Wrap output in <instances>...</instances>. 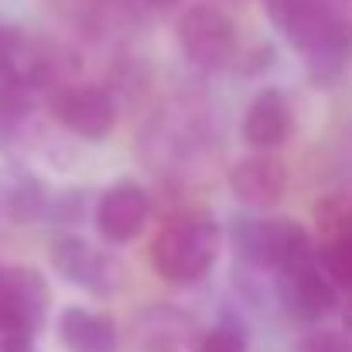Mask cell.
I'll return each mask as SVG.
<instances>
[{
  "instance_id": "12",
  "label": "cell",
  "mask_w": 352,
  "mask_h": 352,
  "mask_svg": "<svg viewBox=\"0 0 352 352\" xmlns=\"http://www.w3.org/2000/svg\"><path fill=\"white\" fill-rule=\"evenodd\" d=\"M137 346L144 352H199L195 325L185 311L175 308H147L133 322Z\"/></svg>"
},
{
  "instance_id": "7",
  "label": "cell",
  "mask_w": 352,
  "mask_h": 352,
  "mask_svg": "<svg viewBox=\"0 0 352 352\" xmlns=\"http://www.w3.org/2000/svg\"><path fill=\"white\" fill-rule=\"evenodd\" d=\"M151 195L144 185L137 182H117L110 185L100 202H96V230L107 243L123 246V243H133L137 236L147 230L151 223Z\"/></svg>"
},
{
  "instance_id": "13",
  "label": "cell",
  "mask_w": 352,
  "mask_h": 352,
  "mask_svg": "<svg viewBox=\"0 0 352 352\" xmlns=\"http://www.w3.org/2000/svg\"><path fill=\"white\" fill-rule=\"evenodd\" d=\"M58 342L65 352H120V336L117 325L100 315L89 311L82 305H69L58 311Z\"/></svg>"
},
{
  "instance_id": "6",
  "label": "cell",
  "mask_w": 352,
  "mask_h": 352,
  "mask_svg": "<svg viewBox=\"0 0 352 352\" xmlns=\"http://www.w3.org/2000/svg\"><path fill=\"white\" fill-rule=\"evenodd\" d=\"M52 117L58 120L69 133L82 140H103L117 126V103L103 86L93 82H65L48 100Z\"/></svg>"
},
{
  "instance_id": "20",
  "label": "cell",
  "mask_w": 352,
  "mask_h": 352,
  "mask_svg": "<svg viewBox=\"0 0 352 352\" xmlns=\"http://www.w3.org/2000/svg\"><path fill=\"white\" fill-rule=\"evenodd\" d=\"M298 352H352V342L342 332H329V329H318L311 336L301 339Z\"/></svg>"
},
{
  "instance_id": "16",
  "label": "cell",
  "mask_w": 352,
  "mask_h": 352,
  "mask_svg": "<svg viewBox=\"0 0 352 352\" xmlns=\"http://www.w3.org/2000/svg\"><path fill=\"white\" fill-rule=\"evenodd\" d=\"M315 230L325 239L352 236V195L349 192H332L315 202Z\"/></svg>"
},
{
  "instance_id": "11",
  "label": "cell",
  "mask_w": 352,
  "mask_h": 352,
  "mask_svg": "<svg viewBox=\"0 0 352 352\" xmlns=\"http://www.w3.org/2000/svg\"><path fill=\"white\" fill-rule=\"evenodd\" d=\"M280 301L284 308L301 322H325L339 308V287L329 280V274L318 267V260L280 274Z\"/></svg>"
},
{
  "instance_id": "19",
  "label": "cell",
  "mask_w": 352,
  "mask_h": 352,
  "mask_svg": "<svg viewBox=\"0 0 352 352\" xmlns=\"http://www.w3.org/2000/svg\"><path fill=\"white\" fill-rule=\"evenodd\" d=\"M199 352H246V336L239 325H216L199 339Z\"/></svg>"
},
{
  "instance_id": "8",
  "label": "cell",
  "mask_w": 352,
  "mask_h": 352,
  "mask_svg": "<svg viewBox=\"0 0 352 352\" xmlns=\"http://www.w3.org/2000/svg\"><path fill=\"white\" fill-rule=\"evenodd\" d=\"M230 192L239 206L274 209L287 192V164L274 151H253L230 168Z\"/></svg>"
},
{
  "instance_id": "5",
  "label": "cell",
  "mask_w": 352,
  "mask_h": 352,
  "mask_svg": "<svg viewBox=\"0 0 352 352\" xmlns=\"http://www.w3.org/2000/svg\"><path fill=\"white\" fill-rule=\"evenodd\" d=\"M178 48L188 65L202 72H219L236 62L239 48V31L230 10L219 3H192L178 17Z\"/></svg>"
},
{
  "instance_id": "15",
  "label": "cell",
  "mask_w": 352,
  "mask_h": 352,
  "mask_svg": "<svg viewBox=\"0 0 352 352\" xmlns=\"http://www.w3.org/2000/svg\"><path fill=\"white\" fill-rule=\"evenodd\" d=\"M48 209H52L48 192H45V185H41V182H34V178L17 182V185L10 188V195H7V216H10L14 223H21V226L45 219V216H48Z\"/></svg>"
},
{
  "instance_id": "18",
  "label": "cell",
  "mask_w": 352,
  "mask_h": 352,
  "mask_svg": "<svg viewBox=\"0 0 352 352\" xmlns=\"http://www.w3.org/2000/svg\"><path fill=\"white\" fill-rule=\"evenodd\" d=\"M318 267L329 274V280L336 287L352 291V236H339V239H325L318 246Z\"/></svg>"
},
{
  "instance_id": "3",
  "label": "cell",
  "mask_w": 352,
  "mask_h": 352,
  "mask_svg": "<svg viewBox=\"0 0 352 352\" xmlns=\"http://www.w3.org/2000/svg\"><path fill=\"white\" fill-rule=\"evenodd\" d=\"M236 253L256 267L280 274H291L311 260H318V250L311 243V233L291 219V216H267V219H236L233 226Z\"/></svg>"
},
{
  "instance_id": "1",
  "label": "cell",
  "mask_w": 352,
  "mask_h": 352,
  "mask_svg": "<svg viewBox=\"0 0 352 352\" xmlns=\"http://www.w3.org/2000/svg\"><path fill=\"white\" fill-rule=\"evenodd\" d=\"M267 21L301 55L315 86H332L352 62V24L332 0H263Z\"/></svg>"
},
{
  "instance_id": "14",
  "label": "cell",
  "mask_w": 352,
  "mask_h": 352,
  "mask_svg": "<svg viewBox=\"0 0 352 352\" xmlns=\"http://www.w3.org/2000/svg\"><path fill=\"white\" fill-rule=\"evenodd\" d=\"M45 79V58L38 48L17 31L0 24V82H21V86H38Z\"/></svg>"
},
{
  "instance_id": "17",
  "label": "cell",
  "mask_w": 352,
  "mask_h": 352,
  "mask_svg": "<svg viewBox=\"0 0 352 352\" xmlns=\"http://www.w3.org/2000/svg\"><path fill=\"white\" fill-rule=\"evenodd\" d=\"M34 110L31 86L21 82H0V137H10Z\"/></svg>"
},
{
  "instance_id": "2",
  "label": "cell",
  "mask_w": 352,
  "mask_h": 352,
  "mask_svg": "<svg viewBox=\"0 0 352 352\" xmlns=\"http://www.w3.org/2000/svg\"><path fill=\"white\" fill-rule=\"evenodd\" d=\"M223 250V230L209 212L171 216L151 243V267L161 280L188 287L209 277Z\"/></svg>"
},
{
  "instance_id": "9",
  "label": "cell",
  "mask_w": 352,
  "mask_h": 352,
  "mask_svg": "<svg viewBox=\"0 0 352 352\" xmlns=\"http://www.w3.org/2000/svg\"><path fill=\"white\" fill-rule=\"evenodd\" d=\"M239 137L250 151H277L294 137V110L280 89H260L239 120Z\"/></svg>"
},
{
  "instance_id": "21",
  "label": "cell",
  "mask_w": 352,
  "mask_h": 352,
  "mask_svg": "<svg viewBox=\"0 0 352 352\" xmlns=\"http://www.w3.org/2000/svg\"><path fill=\"white\" fill-rule=\"evenodd\" d=\"M157 7H168V3H178V0H154Z\"/></svg>"
},
{
  "instance_id": "22",
  "label": "cell",
  "mask_w": 352,
  "mask_h": 352,
  "mask_svg": "<svg viewBox=\"0 0 352 352\" xmlns=\"http://www.w3.org/2000/svg\"><path fill=\"white\" fill-rule=\"evenodd\" d=\"M332 3H339V0H332Z\"/></svg>"
},
{
  "instance_id": "10",
  "label": "cell",
  "mask_w": 352,
  "mask_h": 352,
  "mask_svg": "<svg viewBox=\"0 0 352 352\" xmlns=\"http://www.w3.org/2000/svg\"><path fill=\"white\" fill-rule=\"evenodd\" d=\"M52 267L58 270V277H65L69 284L93 291V294H110L113 287V267L107 260L103 250H96L89 239L72 233H62L52 239Z\"/></svg>"
},
{
  "instance_id": "4",
  "label": "cell",
  "mask_w": 352,
  "mask_h": 352,
  "mask_svg": "<svg viewBox=\"0 0 352 352\" xmlns=\"http://www.w3.org/2000/svg\"><path fill=\"white\" fill-rule=\"evenodd\" d=\"M48 280L34 267H0V352H31L48 315Z\"/></svg>"
}]
</instances>
